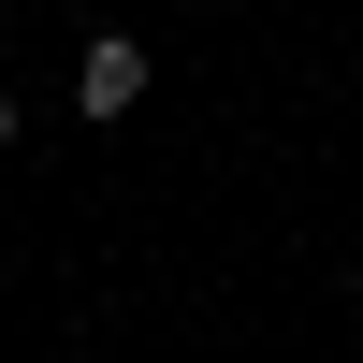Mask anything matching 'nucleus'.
Here are the masks:
<instances>
[{
    "mask_svg": "<svg viewBox=\"0 0 363 363\" xmlns=\"http://www.w3.org/2000/svg\"><path fill=\"white\" fill-rule=\"evenodd\" d=\"M0 145H15V102H0Z\"/></svg>",
    "mask_w": 363,
    "mask_h": 363,
    "instance_id": "obj_2",
    "label": "nucleus"
},
{
    "mask_svg": "<svg viewBox=\"0 0 363 363\" xmlns=\"http://www.w3.org/2000/svg\"><path fill=\"white\" fill-rule=\"evenodd\" d=\"M145 102V44H87V73H73V116H131Z\"/></svg>",
    "mask_w": 363,
    "mask_h": 363,
    "instance_id": "obj_1",
    "label": "nucleus"
}]
</instances>
